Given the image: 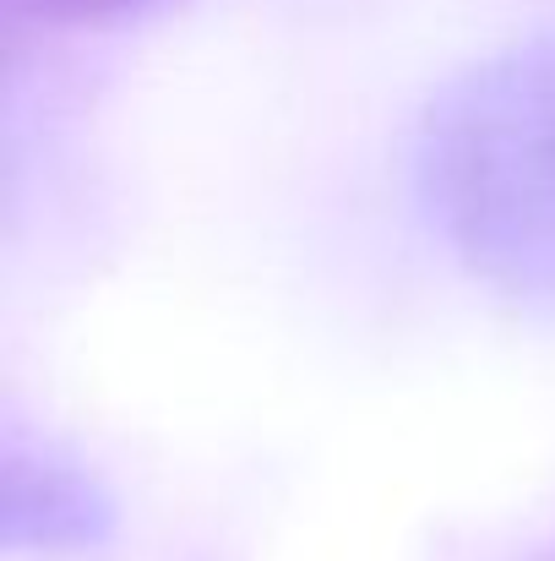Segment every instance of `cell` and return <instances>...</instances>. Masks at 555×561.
Wrapping results in <instances>:
<instances>
[{
  "mask_svg": "<svg viewBox=\"0 0 555 561\" xmlns=\"http://www.w3.org/2000/svg\"><path fill=\"white\" fill-rule=\"evenodd\" d=\"M414 181L458 262L555 300V33L469 66L430 99Z\"/></svg>",
  "mask_w": 555,
  "mask_h": 561,
  "instance_id": "6da1fadb",
  "label": "cell"
},
{
  "mask_svg": "<svg viewBox=\"0 0 555 561\" xmlns=\"http://www.w3.org/2000/svg\"><path fill=\"white\" fill-rule=\"evenodd\" d=\"M109 524L93 480L60 463L5 458V546H93Z\"/></svg>",
  "mask_w": 555,
  "mask_h": 561,
  "instance_id": "7a4b0ae2",
  "label": "cell"
}]
</instances>
